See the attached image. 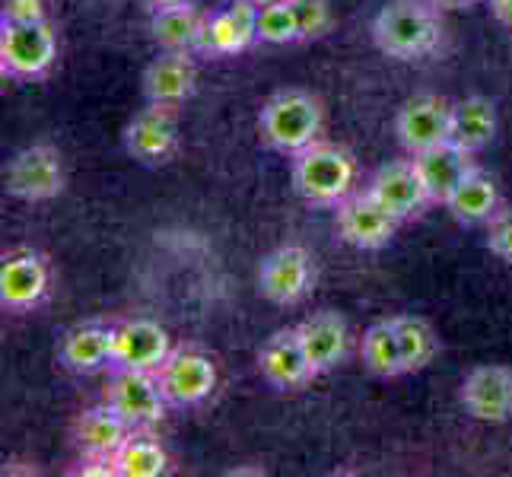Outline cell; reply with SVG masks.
Instances as JSON below:
<instances>
[{
	"instance_id": "obj_1",
	"label": "cell",
	"mask_w": 512,
	"mask_h": 477,
	"mask_svg": "<svg viewBox=\"0 0 512 477\" xmlns=\"http://www.w3.org/2000/svg\"><path fill=\"white\" fill-rule=\"evenodd\" d=\"M373 39L382 55L398 61H414L430 55L443 39V23L427 0H392L373 20Z\"/></svg>"
},
{
	"instance_id": "obj_2",
	"label": "cell",
	"mask_w": 512,
	"mask_h": 477,
	"mask_svg": "<svg viewBox=\"0 0 512 477\" xmlns=\"http://www.w3.org/2000/svg\"><path fill=\"white\" fill-rule=\"evenodd\" d=\"M353 182H357V163L344 147L315 140L293 159V188L309 204H341L353 191Z\"/></svg>"
},
{
	"instance_id": "obj_3",
	"label": "cell",
	"mask_w": 512,
	"mask_h": 477,
	"mask_svg": "<svg viewBox=\"0 0 512 477\" xmlns=\"http://www.w3.org/2000/svg\"><path fill=\"white\" fill-rule=\"evenodd\" d=\"M258 131L264 144L280 153H303L322 131V102L303 90H284L264 102Z\"/></svg>"
},
{
	"instance_id": "obj_4",
	"label": "cell",
	"mask_w": 512,
	"mask_h": 477,
	"mask_svg": "<svg viewBox=\"0 0 512 477\" xmlns=\"http://www.w3.org/2000/svg\"><path fill=\"white\" fill-rule=\"evenodd\" d=\"M58 58V35L42 23H0V67L10 77H42Z\"/></svg>"
},
{
	"instance_id": "obj_5",
	"label": "cell",
	"mask_w": 512,
	"mask_h": 477,
	"mask_svg": "<svg viewBox=\"0 0 512 477\" xmlns=\"http://www.w3.org/2000/svg\"><path fill=\"white\" fill-rule=\"evenodd\" d=\"M105 401L125 417L131 427H153L166 414V395L160 388V379L144 369L118 366L109 385H105Z\"/></svg>"
},
{
	"instance_id": "obj_6",
	"label": "cell",
	"mask_w": 512,
	"mask_h": 477,
	"mask_svg": "<svg viewBox=\"0 0 512 477\" xmlns=\"http://www.w3.org/2000/svg\"><path fill=\"white\" fill-rule=\"evenodd\" d=\"M315 264L303 245H280L261 261L258 290L274 306H296L312 290Z\"/></svg>"
},
{
	"instance_id": "obj_7",
	"label": "cell",
	"mask_w": 512,
	"mask_h": 477,
	"mask_svg": "<svg viewBox=\"0 0 512 477\" xmlns=\"http://www.w3.org/2000/svg\"><path fill=\"white\" fill-rule=\"evenodd\" d=\"M64 188V159L55 147L35 144L7 163V191L20 201H51Z\"/></svg>"
},
{
	"instance_id": "obj_8",
	"label": "cell",
	"mask_w": 512,
	"mask_h": 477,
	"mask_svg": "<svg viewBox=\"0 0 512 477\" xmlns=\"http://www.w3.org/2000/svg\"><path fill=\"white\" fill-rule=\"evenodd\" d=\"M156 379L169 404H201L217 388V366L201 350H172L166 363L156 369Z\"/></svg>"
},
{
	"instance_id": "obj_9",
	"label": "cell",
	"mask_w": 512,
	"mask_h": 477,
	"mask_svg": "<svg viewBox=\"0 0 512 477\" xmlns=\"http://www.w3.org/2000/svg\"><path fill=\"white\" fill-rule=\"evenodd\" d=\"M395 134L408 153H420L449 140L452 134V105L443 96H414L401 105L395 118Z\"/></svg>"
},
{
	"instance_id": "obj_10",
	"label": "cell",
	"mask_w": 512,
	"mask_h": 477,
	"mask_svg": "<svg viewBox=\"0 0 512 477\" xmlns=\"http://www.w3.org/2000/svg\"><path fill=\"white\" fill-rule=\"evenodd\" d=\"M398 229V217L373 198L369 191L347 194L338 204V233L353 249H382L392 242Z\"/></svg>"
},
{
	"instance_id": "obj_11",
	"label": "cell",
	"mask_w": 512,
	"mask_h": 477,
	"mask_svg": "<svg viewBox=\"0 0 512 477\" xmlns=\"http://www.w3.org/2000/svg\"><path fill=\"white\" fill-rule=\"evenodd\" d=\"M258 10L261 7L252 4V0H229L223 10L204 20L198 48L214 58L239 55L258 39Z\"/></svg>"
},
{
	"instance_id": "obj_12",
	"label": "cell",
	"mask_w": 512,
	"mask_h": 477,
	"mask_svg": "<svg viewBox=\"0 0 512 477\" xmlns=\"http://www.w3.org/2000/svg\"><path fill=\"white\" fill-rule=\"evenodd\" d=\"M462 404L474 420L506 423L512 417V369L509 366H478L462 382Z\"/></svg>"
},
{
	"instance_id": "obj_13",
	"label": "cell",
	"mask_w": 512,
	"mask_h": 477,
	"mask_svg": "<svg viewBox=\"0 0 512 477\" xmlns=\"http://www.w3.org/2000/svg\"><path fill=\"white\" fill-rule=\"evenodd\" d=\"M125 147L134 159L147 166L169 163L172 153L179 150V128H175L172 109L150 105V109L137 112L125 128Z\"/></svg>"
},
{
	"instance_id": "obj_14",
	"label": "cell",
	"mask_w": 512,
	"mask_h": 477,
	"mask_svg": "<svg viewBox=\"0 0 512 477\" xmlns=\"http://www.w3.org/2000/svg\"><path fill=\"white\" fill-rule=\"evenodd\" d=\"M169 353V334L153 318H131V322L115 325V366L156 373Z\"/></svg>"
},
{
	"instance_id": "obj_15",
	"label": "cell",
	"mask_w": 512,
	"mask_h": 477,
	"mask_svg": "<svg viewBox=\"0 0 512 477\" xmlns=\"http://www.w3.org/2000/svg\"><path fill=\"white\" fill-rule=\"evenodd\" d=\"M258 366H261V376L268 379L274 388H280V392L303 388L306 382H312L315 376H319L306 357L296 328L277 331L274 338H268V344H264L258 353Z\"/></svg>"
},
{
	"instance_id": "obj_16",
	"label": "cell",
	"mask_w": 512,
	"mask_h": 477,
	"mask_svg": "<svg viewBox=\"0 0 512 477\" xmlns=\"http://www.w3.org/2000/svg\"><path fill=\"white\" fill-rule=\"evenodd\" d=\"M373 198L388 210V214H395L398 220H408L414 217L417 210L430 201L427 188H423V179L414 166V159H398V163H388L382 166L373 179H369V188H366Z\"/></svg>"
},
{
	"instance_id": "obj_17",
	"label": "cell",
	"mask_w": 512,
	"mask_h": 477,
	"mask_svg": "<svg viewBox=\"0 0 512 477\" xmlns=\"http://www.w3.org/2000/svg\"><path fill=\"white\" fill-rule=\"evenodd\" d=\"M299 341H303V350L312 363L315 373H328L338 363H344L347 357V344H350V331L347 322L338 312H315L309 318L296 325Z\"/></svg>"
},
{
	"instance_id": "obj_18",
	"label": "cell",
	"mask_w": 512,
	"mask_h": 477,
	"mask_svg": "<svg viewBox=\"0 0 512 477\" xmlns=\"http://www.w3.org/2000/svg\"><path fill=\"white\" fill-rule=\"evenodd\" d=\"M48 290V264L35 252H13L0 264V303L7 309H32Z\"/></svg>"
},
{
	"instance_id": "obj_19",
	"label": "cell",
	"mask_w": 512,
	"mask_h": 477,
	"mask_svg": "<svg viewBox=\"0 0 512 477\" xmlns=\"http://www.w3.org/2000/svg\"><path fill=\"white\" fill-rule=\"evenodd\" d=\"M194 86H198V67L188 51H166L144 70V96L150 105L175 109L194 93Z\"/></svg>"
},
{
	"instance_id": "obj_20",
	"label": "cell",
	"mask_w": 512,
	"mask_h": 477,
	"mask_svg": "<svg viewBox=\"0 0 512 477\" xmlns=\"http://www.w3.org/2000/svg\"><path fill=\"white\" fill-rule=\"evenodd\" d=\"M414 166L420 172L430 201H439V204H446L449 194L458 188V182H462L465 175L474 169L471 153L465 147L452 144V140H443V144L414 153Z\"/></svg>"
},
{
	"instance_id": "obj_21",
	"label": "cell",
	"mask_w": 512,
	"mask_h": 477,
	"mask_svg": "<svg viewBox=\"0 0 512 477\" xmlns=\"http://www.w3.org/2000/svg\"><path fill=\"white\" fill-rule=\"evenodd\" d=\"M137 427L121 417L109 401L86 408L77 423H74V439L77 446L86 452V458H115V452L128 443V436Z\"/></svg>"
},
{
	"instance_id": "obj_22",
	"label": "cell",
	"mask_w": 512,
	"mask_h": 477,
	"mask_svg": "<svg viewBox=\"0 0 512 477\" xmlns=\"http://www.w3.org/2000/svg\"><path fill=\"white\" fill-rule=\"evenodd\" d=\"M61 363L77 373H93V369L115 363V328L105 325H77L64 334L61 341Z\"/></svg>"
},
{
	"instance_id": "obj_23",
	"label": "cell",
	"mask_w": 512,
	"mask_h": 477,
	"mask_svg": "<svg viewBox=\"0 0 512 477\" xmlns=\"http://www.w3.org/2000/svg\"><path fill=\"white\" fill-rule=\"evenodd\" d=\"M449 214L465 223V226H474V223H487L493 214L500 210V191H497V182H493V175H487L484 169H471L458 188L449 194Z\"/></svg>"
},
{
	"instance_id": "obj_24",
	"label": "cell",
	"mask_w": 512,
	"mask_h": 477,
	"mask_svg": "<svg viewBox=\"0 0 512 477\" xmlns=\"http://www.w3.org/2000/svg\"><path fill=\"white\" fill-rule=\"evenodd\" d=\"M497 137V105L484 96H468L452 105V134L449 140L468 153L484 150Z\"/></svg>"
},
{
	"instance_id": "obj_25",
	"label": "cell",
	"mask_w": 512,
	"mask_h": 477,
	"mask_svg": "<svg viewBox=\"0 0 512 477\" xmlns=\"http://www.w3.org/2000/svg\"><path fill=\"white\" fill-rule=\"evenodd\" d=\"M153 39L160 42L166 51H191L198 48L201 32H204V16L194 4L182 7H166L153 13Z\"/></svg>"
},
{
	"instance_id": "obj_26",
	"label": "cell",
	"mask_w": 512,
	"mask_h": 477,
	"mask_svg": "<svg viewBox=\"0 0 512 477\" xmlns=\"http://www.w3.org/2000/svg\"><path fill=\"white\" fill-rule=\"evenodd\" d=\"M363 363L369 373H376L382 379H392L404 373V360H401V344H398V331L395 322H376L369 325L363 334Z\"/></svg>"
},
{
	"instance_id": "obj_27",
	"label": "cell",
	"mask_w": 512,
	"mask_h": 477,
	"mask_svg": "<svg viewBox=\"0 0 512 477\" xmlns=\"http://www.w3.org/2000/svg\"><path fill=\"white\" fill-rule=\"evenodd\" d=\"M169 465L166 449L150 433H131L128 443L115 452L118 477H160Z\"/></svg>"
},
{
	"instance_id": "obj_28",
	"label": "cell",
	"mask_w": 512,
	"mask_h": 477,
	"mask_svg": "<svg viewBox=\"0 0 512 477\" xmlns=\"http://www.w3.org/2000/svg\"><path fill=\"white\" fill-rule=\"evenodd\" d=\"M395 331H398V344H401V360H404V373H420L423 366H430L436 357V334L433 328L414 315H398L392 318Z\"/></svg>"
},
{
	"instance_id": "obj_29",
	"label": "cell",
	"mask_w": 512,
	"mask_h": 477,
	"mask_svg": "<svg viewBox=\"0 0 512 477\" xmlns=\"http://www.w3.org/2000/svg\"><path fill=\"white\" fill-rule=\"evenodd\" d=\"M258 39L268 45H287L299 39V26L290 0H274V4H264L258 10Z\"/></svg>"
},
{
	"instance_id": "obj_30",
	"label": "cell",
	"mask_w": 512,
	"mask_h": 477,
	"mask_svg": "<svg viewBox=\"0 0 512 477\" xmlns=\"http://www.w3.org/2000/svg\"><path fill=\"white\" fill-rule=\"evenodd\" d=\"M296 13L299 39H319L331 29V7L328 0H290Z\"/></svg>"
},
{
	"instance_id": "obj_31",
	"label": "cell",
	"mask_w": 512,
	"mask_h": 477,
	"mask_svg": "<svg viewBox=\"0 0 512 477\" xmlns=\"http://www.w3.org/2000/svg\"><path fill=\"white\" fill-rule=\"evenodd\" d=\"M487 249L512 264V207L497 210L487 220Z\"/></svg>"
},
{
	"instance_id": "obj_32",
	"label": "cell",
	"mask_w": 512,
	"mask_h": 477,
	"mask_svg": "<svg viewBox=\"0 0 512 477\" xmlns=\"http://www.w3.org/2000/svg\"><path fill=\"white\" fill-rule=\"evenodd\" d=\"M45 4L42 0H7L4 4V23H42Z\"/></svg>"
},
{
	"instance_id": "obj_33",
	"label": "cell",
	"mask_w": 512,
	"mask_h": 477,
	"mask_svg": "<svg viewBox=\"0 0 512 477\" xmlns=\"http://www.w3.org/2000/svg\"><path fill=\"white\" fill-rule=\"evenodd\" d=\"M490 10H493V16H497L503 26L512 29V0H490Z\"/></svg>"
},
{
	"instance_id": "obj_34",
	"label": "cell",
	"mask_w": 512,
	"mask_h": 477,
	"mask_svg": "<svg viewBox=\"0 0 512 477\" xmlns=\"http://www.w3.org/2000/svg\"><path fill=\"white\" fill-rule=\"evenodd\" d=\"M433 7H446V10H462V7H471L478 4V0H430Z\"/></svg>"
},
{
	"instance_id": "obj_35",
	"label": "cell",
	"mask_w": 512,
	"mask_h": 477,
	"mask_svg": "<svg viewBox=\"0 0 512 477\" xmlns=\"http://www.w3.org/2000/svg\"><path fill=\"white\" fill-rule=\"evenodd\" d=\"M182 4H191V0H150L153 10H166V7H182Z\"/></svg>"
},
{
	"instance_id": "obj_36",
	"label": "cell",
	"mask_w": 512,
	"mask_h": 477,
	"mask_svg": "<svg viewBox=\"0 0 512 477\" xmlns=\"http://www.w3.org/2000/svg\"><path fill=\"white\" fill-rule=\"evenodd\" d=\"M252 4H258V7H264V4H274V0H252Z\"/></svg>"
}]
</instances>
